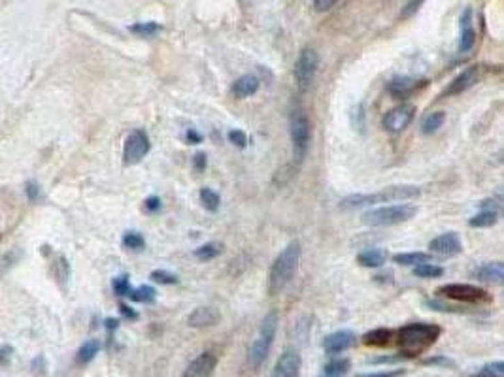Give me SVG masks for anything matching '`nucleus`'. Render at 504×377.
Listing matches in <instances>:
<instances>
[{"label":"nucleus","instance_id":"nucleus-1","mask_svg":"<svg viewBox=\"0 0 504 377\" xmlns=\"http://www.w3.org/2000/svg\"><path fill=\"white\" fill-rule=\"evenodd\" d=\"M442 328L434 323H412L397 332V345L404 358H414L436 344Z\"/></svg>","mask_w":504,"mask_h":377},{"label":"nucleus","instance_id":"nucleus-2","mask_svg":"<svg viewBox=\"0 0 504 377\" xmlns=\"http://www.w3.org/2000/svg\"><path fill=\"white\" fill-rule=\"evenodd\" d=\"M301 262V243L291 241L288 248L282 249V253L276 257L269 270V293L272 296L280 294L285 287L295 278Z\"/></svg>","mask_w":504,"mask_h":377},{"label":"nucleus","instance_id":"nucleus-3","mask_svg":"<svg viewBox=\"0 0 504 377\" xmlns=\"http://www.w3.org/2000/svg\"><path fill=\"white\" fill-rule=\"evenodd\" d=\"M421 196V188L414 185H395L386 187L378 193H368V195H349L340 200L342 209H361L376 204H387V202H402L414 200Z\"/></svg>","mask_w":504,"mask_h":377},{"label":"nucleus","instance_id":"nucleus-4","mask_svg":"<svg viewBox=\"0 0 504 377\" xmlns=\"http://www.w3.org/2000/svg\"><path fill=\"white\" fill-rule=\"evenodd\" d=\"M278 325H280V315H278V312L267 313V317L262 319L259 334H257V338L253 339V344L249 345L248 362L251 368L257 370V368L265 364V360L269 358V353L270 349H272V344H274L276 332H278Z\"/></svg>","mask_w":504,"mask_h":377},{"label":"nucleus","instance_id":"nucleus-5","mask_svg":"<svg viewBox=\"0 0 504 377\" xmlns=\"http://www.w3.org/2000/svg\"><path fill=\"white\" fill-rule=\"evenodd\" d=\"M416 214H418V208L414 204H393V206H384V208L365 211L361 221L367 227H395V225H402V223L414 219Z\"/></svg>","mask_w":504,"mask_h":377},{"label":"nucleus","instance_id":"nucleus-6","mask_svg":"<svg viewBox=\"0 0 504 377\" xmlns=\"http://www.w3.org/2000/svg\"><path fill=\"white\" fill-rule=\"evenodd\" d=\"M289 132H291V142H293V157L295 163H302L306 159L308 147H310V138H312V129H310V119H308L306 111L295 110L291 111V119H289Z\"/></svg>","mask_w":504,"mask_h":377},{"label":"nucleus","instance_id":"nucleus-7","mask_svg":"<svg viewBox=\"0 0 504 377\" xmlns=\"http://www.w3.org/2000/svg\"><path fill=\"white\" fill-rule=\"evenodd\" d=\"M320 70V53L314 47H304L295 63V79L299 91L308 93L314 85V79Z\"/></svg>","mask_w":504,"mask_h":377},{"label":"nucleus","instance_id":"nucleus-8","mask_svg":"<svg viewBox=\"0 0 504 377\" xmlns=\"http://www.w3.org/2000/svg\"><path fill=\"white\" fill-rule=\"evenodd\" d=\"M436 294L455 302H466V304H480V302H489V294L484 289L468 283H448L436 289Z\"/></svg>","mask_w":504,"mask_h":377},{"label":"nucleus","instance_id":"nucleus-9","mask_svg":"<svg viewBox=\"0 0 504 377\" xmlns=\"http://www.w3.org/2000/svg\"><path fill=\"white\" fill-rule=\"evenodd\" d=\"M150 138L145 134L144 130H134L129 134V138L125 140L123 147V163L127 166L138 164L140 161H144L145 155L150 153Z\"/></svg>","mask_w":504,"mask_h":377},{"label":"nucleus","instance_id":"nucleus-10","mask_svg":"<svg viewBox=\"0 0 504 377\" xmlns=\"http://www.w3.org/2000/svg\"><path fill=\"white\" fill-rule=\"evenodd\" d=\"M414 118H416V106L400 104L384 115V129L389 134H400L402 130L408 129V125L412 123Z\"/></svg>","mask_w":504,"mask_h":377},{"label":"nucleus","instance_id":"nucleus-11","mask_svg":"<svg viewBox=\"0 0 504 377\" xmlns=\"http://www.w3.org/2000/svg\"><path fill=\"white\" fill-rule=\"evenodd\" d=\"M480 74H482V68L480 66H471V68H465V70L457 74L455 78L448 83L444 91L440 93V98H448V97H457L461 93H465L466 89H471L472 85L478 83Z\"/></svg>","mask_w":504,"mask_h":377},{"label":"nucleus","instance_id":"nucleus-12","mask_svg":"<svg viewBox=\"0 0 504 377\" xmlns=\"http://www.w3.org/2000/svg\"><path fill=\"white\" fill-rule=\"evenodd\" d=\"M476 44V31H474V12L472 8H465L459 17V53L472 51Z\"/></svg>","mask_w":504,"mask_h":377},{"label":"nucleus","instance_id":"nucleus-13","mask_svg":"<svg viewBox=\"0 0 504 377\" xmlns=\"http://www.w3.org/2000/svg\"><path fill=\"white\" fill-rule=\"evenodd\" d=\"M429 249H431V253L440 255V257H455L463 251V241L457 232H446V234H440L431 240Z\"/></svg>","mask_w":504,"mask_h":377},{"label":"nucleus","instance_id":"nucleus-14","mask_svg":"<svg viewBox=\"0 0 504 377\" xmlns=\"http://www.w3.org/2000/svg\"><path fill=\"white\" fill-rule=\"evenodd\" d=\"M217 366V357L212 351L200 353L191 360L184 370L182 377H212Z\"/></svg>","mask_w":504,"mask_h":377},{"label":"nucleus","instance_id":"nucleus-15","mask_svg":"<svg viewBox=\"0 0 504 377\" xmlns=\"http://www.w3.org/2000/svg\"><path fill=\"white\" fill-rule=\"evenodd\" d=\"M301 371V355L297 349H288L278 358L270 377H297Z\"/></svg>","mask_w":504,"mask_h":377},{"label":"nucleus","instance_id":"nucleus-16","mask_svg":"<svg viewBox=\"0 0 504 377\" xmlns=\"http://www.w3.org/2000/svg\"><path fill=\"white\" fill-rule=\"evenodd\" d=\"M357 342V336L355 332L352 330H338L329 334L327 338L323 339V349L329 353V355H338V353L346 351L349 349L352 345H355Z\"/></svg>","mask_w":504,"mask_h":377},{"label":"nucleus","instance_id":"nucleus-17","mask_svg":"<svg viewBox=\"0 0 504 377\" xmlns=\"http://www.w3.org/2000/svg\"><path fill=\"white\" fill-rule=\"evenodd\" d=\"M427 81H419V79L406 78V76H397L389 83H387V91L393 95L395 98H408L421 87H425Z\"/></svg>","mask_w":504,"mask_h":377},{"label":"nucleus","instance_id":"nucleus-18","mask_svg":"<svg viewBox=\"0 0 504 377\" xmlns=\"http://www.w3.org/2000/svg\"><path fill=\"white\" fill-rule=\"evenodd\" d=\"M221 319V313L217 312L216 307H197L189 313L187 317V323L193 328H208V326H216Z\"/></svg>","mask_w":504,"mask_h":377},{"label":"nucleus","instance_id":"nucleus-19","mask_svg":"<svg viewBox=\"0 0 504 377\" xmlns=\"http://www.w3.org/2000/svg\"><path fill=\"white\" fill-rule=\"evenodd\" d=\"M259 78L257 76H251V74H248V76H242V78H238L233 83V89H230V93H233V97L235 98H248V97H253L257 91H259Z\"/></svg>","mask_w":504,"mask_h":377},{"label":"nucleus","instance_id":"nucleus-20","mask_svg":"<svg viewBox=\"0 0 504 377\" xmlns=\"http://www.w3.org/2000/svg\"><path fill=\"white\" fill-rule=\"evenodd\" d=\"M476 278L480 281L504 285V262H485L476 270Z\"/></svg>","mask_w":504,"mask_h":377},{"label":"nucleus","instance_id":"nucleus-21","mask_svg":"<svg viewBox=\"0 0 504 377\" xmlns=\"http://www.w3.org/2000/svg\"><path fill=\"white\" fill-rule=\"evenodd\" d=\"M387 251L386 249H365L357 255V262L365 268H380L386 264Z\"/></svg>","mask_w":504,"mask_h":377},{"label":"nucleus","instance_id":"nucleus-22","mask_svg":"<svg viewBox=\"0 0 504 377\" xmlns=\"http://www.w3.org/2000/svg\"><path fill=\"white\" fill-rule=\"evenodd\" d=\"M391 339H393V332L389 328H374L363 336V342L370 347H386L391 344Z\"/></svg>","mask_w":504,"mask_h":377},{"label":"nucleus","instance_id":"nucleus-23","mask_svg":"<svg viewBox=\"0 0 504 377\" xmlns=\"http://www.w3.org/2000/svg\"><path fill=\"white\" fill-rule=\"evenodd\" d=\"M444 121H446L444 111H432V113H429V115L423 119V123H421V134L431 136L434 132H439V130L442 129Z\"/></svg>","mask_w":504,"mask_h":377},{"label":"nucleus","instance_id":"nucleus-24","mask_svg":"<svg viewBox=\"0 0 504 377\" xmlns=\"http://www.w3.org/2000/svg\"><path fill=\"white\" fill-rule=\"evenodd\" d=\"M393 260L400 266H419V264H427L432 262V255L429 253H400L395 255Z\"/></svg>","mask_w":504,"mask_h":377},{"label":"nucleus","instance_id":"nucleus-25","mask_svg":"<svg viewBox=\"0 0 504 377\" xmlns=\"http://www.w3.org/2000/svg\"><path fill=\"white\" fill-rule=\"evenodd\" d=\"M100 351V342L99 339H87L86 344L81 345L78 349V355H76V360L79 364H89L93 358L97 357Z\"/></svg>","mask_w":504,"mask_h":377},{"label":"nucleus","instance_id":"nucleus-26","mask_svg":"<svg viewBox=\"0 0 504 377\" xmlns=\"http://www.w3.org/2000/svg\"><path fill=\"white\" fill-rule=\"evenodd\" d=\"M498 217H501V215L495 214V211H491V209H482L478 215H474V217H472L471 221H468V225L474 228L495 227V225L498 223Z\"/></svg>","mask_w":504,"mask_h":377},{"label":"nucleus","instance_id":"nucleus-27","mask_svg":"<svg viewBox=\"0 0 504 377\" xmlns=\"http://www.w3.org/2000/svg\"><path fill=\"white\" fill-rule=\"evenodd\" d=\"M223 253V243L219 241H208V243H204L200 248L195 251V257L198 260H203V262H208V260L216 259L219 255Z\"/></svg>","mask_w":504,"mask_h":377},{"label":"nucleus","instance_id":"nucleus-28","mask_svg":"<svg viewBox=\"0 0 504 377\" xmlns=\"http://www.w3.org/2000/svg\"><path fill=\"white\" fill-rule=\"evenodd\" d=\"M352 362L347 358H333L327 366H325V376L323 377H344L349 371Z\"/></svg>","mask_w":504,"mask_h":377},{"label":"nucleus","instance_id":"nucleus-29","mask_svg":"<svg viewBox=\"0 0 504 377\" xmlns=\"http://www.w3.org/2000/svg\"><path fill=\"white\" fill-rule=\"evenodd\" d=\"M129 31L132 34H138V36H144V38H150V36H155L157 33H161V25L155 23V21H145V23H136V25L129 26Z\"/></svg>","mask_w":504,"mask_h":377},{"label":"nucleus","instance_id":"nucleus-30","mask_svg":"<svg viewBox=\"0 0 504 377\" xmlns=\"http://www.w3.org/2000/svg\"><path fill=\"white\" fill-rule=\"evenodd\" d=\"M414 273L418 278H423V280H434V278H440L444 275V268L436 266L432 262H427V264H419V266L414 268Z\"/></svg>","mask_w":504,"mask_h":377},{"label":"nucleus","instance_id":"nucleus-31","mask_svg":"<svg viewBox=\"0 0 504 377\" xmlns=\"http://www.w3.org/2000/svg\"><path fill=\"white\" fill-rule=\"evenodd\" d=\"M200 204H203L208 211H217V209H219V204H221V196L217 195L216 191L204 187L203 191H200Z\"/></svg>","mask_w":504,"mask_h":377},{"label":"nucleus","instance_id":"nucleus-32","mask_svg":"<svg viewBox=\"0 0 504 377\" xmlns=\"http://www.w3.org/2000/svg\"><path fill=\"white\" fill-rule=\"evenodd\" d=\"M131 302H142V304H150L155 300V291L148 285L138 287V289H132L131 294L127 296Z\"/></svg>","mask_w":504,"mask_h":377},{"label":"nucleus","instance_id":"nucleus-33","mask_svg":"<svg viewBox=\"0 0 504 377\" xmlns=\"http://www.w3.org/2000/svg\"><path fill=\"white\" fill-rule=\"evenodd\" d=\"M482 208L491 209V211H495V214L498 215H504V187L498 188V193H495L491 198H487V200L482 204Z\"/></svg>","mask_w":504,"mask_h":377},{"label":"nucleus","instance_id":"nucleus-34","mask_svg":"<svg viewBox=\"0 0 504 377\" xmlns=\"http://www.w3.org/2000/svg\"><path fill=\"white\" fill-rule=\"evenodd\" d=\"M123 246L127 249H132V251H138V249L145 248V240L144 236L140 232H125L123 236Z\"/></svg>","mask_w":504,"mask_h":377},{"label":"nucleus","instance_id":"nucleus-35","mask_svg":"<svg viewBox=\"0 0 504 377\" xmlns=\"http://www.w3.org/2000/svg\"><path fill=\"white\" fill-rule=\"evenodd\" d=\"M111 287H113V293L118 294V296H129L132 291L129 275H119V278H116Z\"/></svg>","mask_w":504,"mask_h":377},{"label":"nucleus","instance_id":"nucleus-36","mask_svg":"<svg viewBox=\"0 0 504 377\" xmlns=\"http://www.w3.org/2000/svg\"><path fill=\"white\" fill-rule=\"evenodd\" d=\"M151 280L155 283H161V285H176L178 278L174 273L166 272V270H155L151 272Z\"/></svg>","mask_w":504,"mask_h":377},{"label":"nucleus","instance_id":"nucleus-37","mask_svg":"<svg viewBox=\"0 0 504 377\" xmlns=\"http://www.w3.org/2000/svg\"><path fill=\"white\" fill-rule=\"evenodd\" d=\"M427 306L434 310V312H444V313H466L465 307H459V306H450V304H446V302H440V300H429L427 302Z\"/></svg>","mask_w":504,"mask_h":377},{"label":"nucleus","instance_id":"nucleus-38","mask_svg":"<svg viewBox=\"0 0 504 377\" xmlns=\"http://www.w3.org/2000/svg\"><path fill=\"white\" fill-rule=\"evenodd\" d=\"M423 2H425V0H408L404 4V8H402V12H400V17H402V19L412 17L414 13H418L419 8L423 6Z\"/></svg>","mask_w":504,"mask_h":377},{"label":"nucleus","instance_id":"nucleus-39","mask_svg":"<svg viewBox=\"0 0 504 377\" xmlns=\"http://www.w3.org/2000/svg\"><path fill=\"white\" fill-rule=\"evenodd\" d=\"M23 257V253L21 251H15V249H12V251H8L4 257H2V272H8V268L13 266L17 260Z\"/></svg>","mask_w":504,"mask_h":377},{"label":"nucleus","instance_id":"nucleus-40","mask_svg":"<svg viewBox=\"0 0 504 377\" xmlns=\"http://www.w3.org/2000/svg\"><path fill=\"white\" fill-rule=\"evenodd\" d=\"M68 275H70V268H68V262H66L65 257H59V259H57V280L63 281V283H66Z\"/></svg>","mask_w":504,"mask_h":377},{"label":"nucleus","instance_id":"nucleus-41","mask_svg":"<svg viewBox=\"0 0 504 377\" xmlns=\"http://www.w3.org/2000/svg\"><path fill=\"white\" fill-rule=\"evenodd\" d=\"M229 140L230 143H235L236 147H246V143H248V136L244 134L242 130H230Z\"/></svg>","mask_w":504,"mask_h":377},{"label":"nucleus","instance_id":"nucleus-42","mask_svg":"<svg viewBox=\"0 0 504 377\" xmlns=\"http://www.w3.org/2000/svg\"><path fill=\"white\" fill-rule=\"evenodd\" d=\"M404 376V370H391V371H372V374H359L357 377H400Z\"/></svg>","mask_w":504,"mask_h":377},{"label":"nucleus","instance_id":"nucleus-43","mask_svg":"<svg viewBox=\"0 0 504 377\" xmlns=\"http://www.w3.org/2000/svg\"><path fill=\"white\" fill-rule=\"evenodd\" d=\"M26 196L31 202H38L40 198V185L36 182L26 183Z\"/></svg>","mask_w":504,"mask_h":377},{"label":"nucleus","instance_id":"nucleus-44","mask_svg":"<svg viewBox=\"0 0 504 377\" xmlns=\"http://www.w3.org/2000/svg\"><path fill=\"white\" fill-rule=\"evenodd\" d=\"M144 209L150 211V214L159 211V209H161V198H159V196H150V198L144 202Z\"/></svg>","mask_w":504,"mask_h":377},{"label":"nucleus","instance_id":"nucleus-45","mask_svg":"<svg viewBox=\"0 0 504 377\" xmlns=\"http://www.w3.org/2000/svg\"><path fill=\"white\" fill-rule=\"evenodd\" d=\"M400 358H404L402 355H395V357H376L370 358L368 362L370 364H393V362H399Z\"/></svg>","mask_w":504,"mask_h":377},{"label":"nucleus","instance_id":"nucleus-46","mask_svg":"<svg viewBox=\"0 0 504 377\" xmlns=\"http://www.w3.org/2000/svg\"><path fill=\"white\" fill-rule=\"evenodd\" d=\"M338 0H314V8L317 12H329Z\"/></svg>","mask_w":504,"mask_h":377},{"label":"nucleus","instance_id":"nucleus-47","mask_svg":"<svg viewBox=\"0 0 504 377\" xmlns=\"http://www.w3.org/2000/svg\"><path fill=\"white\" fill-rule=\"evenodd\" d=\"M12 353L13 349L10 345H2V349H0V362H2V366L8 364V360L12 357Z\"/></svg>","mask_w":504,"mask_h":377},{"label":"nucleus","instance_id":"nucleus-48","mask_svg":"<svg viewBox=\"0 0 504 377\" xmlns=\"http://www.w3.org/2000/svg\"><path fill=\"white\" fill-rule=\"evenodd\" d=\"M425 364H439V366H452L453 362L450 360V358H446V357H436V358H429V360H425Z\"/></svg>","mask_w":504,"mask_h":377},{"label":"nucleus","instance_id":"nucleus-49","mask_svg":"<svg viewBox=\"0 0 504 377\" xmlns=\"http://www.w3.org/2000/svg\"><path fill=\"white\" fill-rule=\"evenodd\" d=\"M193 164H195V168H197L198 172H203V170L206 168V155H204V153H197V155H195V161H193Z\"/></svg>","mask_w":504,"mask_h":377},{"label":"nucleus","instance_id":"nucleus-50","mask_svg":"<svg viewBox=\"0 0 504 377\" xmlns=\"http://www.w3.org/2000/svg\"><path fill=\"white\" fill-rule=\"evenodd\" d=\"M187 142L189 143H200L203 142V134L197 130H187Z\"/></svg>","mask_w":504,"mask_h":377},{"label":"nucleus","instance_id":"nucleus-51","mask_svg":"<svg viewBox=\"0 0 504 377\" xmlns=\"http://www.w3.org/2000/svg\"><path fill=\"white\" fill-rule=\"evenodd\" d=\"M119 313H121V315H125L127 319H138V313L132 312L131 307L127 306V304H121V306H119Z\"/></svg>","mask_w":504,"mask_h":377},{"label":"nucleus","instance_id":"nucleus-52","mask_svg":"<svg viewBox=\"0 0 504 377\" xmlns=\"http://www.w3.org/2000/svg\"><path fill=\"white\" fill-rule=\"evenodd\" d=\"M489 370H493L495 374H501V376H504V360H498V362H493L491 366H489Z\"/></svg>","mask_w":504,"mask_h":377},{"label":"nucleus","instance_id":"nucleus-53","mask_svg":"<svg viewBox=\"0 0 504 377\" xmlns=\"http://www.w3.org/2000/svg\"><path fill=\"white\" fill-rule=\"evenodd\" d=\"M118 325H119L118 319H106V328H108V330H116Z\"/></svg>","mask_w":504,"mask_h":377},{"label":"nucleus","instance_id":"nucleus-54","mask_svg":"<svg viewBox=\"0 0 504 377\" xmlns=\"http://www.w3.org/2000/svg\"><path fill=\"white\" fill-rule=\"evenodd\" d=\"M478 377H497V376H495V371H493V370L487 371V368H485V371H482Z\"/></svg>","mask_w":504,"mask_h":377}]
</instances>
